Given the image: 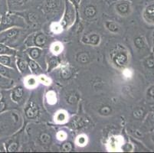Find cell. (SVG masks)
<instances>
[{"label": "cell", "mask_w": 154, "mask_h": 153, "mask_svg": "<svg viewBox=\"0 0 154 153\" xmlns=\"http://www.w3.org/2000/svg\"><path fill=\"white\" fill-rule=\"evenodd\" d=\"M68 1H70L73 5H75V7L76 8L77 10H78V7H79V5L80 3H81V1H82V0H68Z\"/></svg>", "instance_id": "obj_45"}, {"label": "cell", "mask_w": 154, "mask_h": 153, "mask_svg": "<svg viewBox=\"0 0 154 153\" xmlns=\"http://www.w3.org/2000/svg\"><path fill=\"white\" fill-rule=\"evenodd\" d=\"M61 151H70L73 149V145L72 143L68 142L64 143L62 145H61Z\"/></svg>", "instance_id": "obj_42"}, {"label": "cell", "mask_w": 154, "mask_h": 153, "mask_svg": "<svg viewBox=\"0 0 154 153\" xmlns=\"http://www.w3.org/2000/svg\"><path fill=\"white\" fill-rule=\"evenodd\" d=\"M68 115L67 112L64 111V110H60L54 116V121L57 123H60V124L66 123L68 121Z\"/></svg>", "instance_id": "obj_24"}, {"label": "cell", "mask_w": 154, "mask_h": 153, "mask_svg": "<svg viewBox=\"0 0 154 153\" xmlns=\"http://www.w3.org/2000/svg\"><path fill=\"white\" fill-rule=\"evenodd\" d=\"M1 96H2V91L0 90V99H1Z\"/></svg>", "instance_id": "obj_49"}, {"label": "cell", "mask_w": 154, "mask_h": 153, "mask_svg": "<svg viewBox=\"0 0 154 153\" xmlns=\"http://www.w3.org/2000/svg\"><path fill=\"white\" fill-rule=\"evenodd\" d=\"M146 115L145 109L142 107H137L133 112V116L136 120H142Z\"/></svg>", "instance_id": "obj_30"}, {"label": "cell", "mask_w": 154, "mask_h": 153, "mask_svg": "<svg viewBox=\"0 0 154 153\" xmlns=\"http://www.w3.org/2000/svg\"><path fill=\"white\" fill-rule=\"evenodd\" d=\"M82 41L87 44H91L93 46H97L100 43V37L96 33H92L90 35H85L82 38Z\"/></svg>", "instance_id": "obj_17"}, {"label": "cell", "mask_w": 154, "mask_h": 153, "mask_svg": "<svg viewBox=\"0 0 154 153\" xmlns=\"http://www.w3.org/2000/svg\"><path fill=\"white\" fill-rule=\"evenodd\" d=\"M29 34L30 32L26 28H10L0 32V43L16 50L25 44Z\"/></svg>", "instance_id": "obj_1"}, {"label": "cell", "mask_w": 154, "mask_h": 153, "mask_svg": "<svg viewBox=\"0 0 154 153\" xmlns=\"http://www.w3.org/2000/svg\"><path fill=\"white\" fill-rule=\"evenodd\" d=\"M133 8L134 5L131 0H117L107 6L109 12L120 17H127L131 15L133 12Z\"/></svg>", "instance_id": "obj_6"}, {"label": "cell", "mask_w": 154, "mask_h": 153, "mask_svg": "<svg viewBox=\"0 0 154 153\" xmlns=\"http://www.w3.org/2000/svg\"><path fill=\"white\" fill-rule=\"evenodd\" d=\"M15 81L0 74V90H9L14 87Z\"/></svg>", "instance_id": "obj_19"}, {"label": "cell", "mask_w": 154, "mask_h": 153, "mask_svg": "<svg viewBox=\"0 0 154 153\" xmlns=\"http://www.w3.org/2000/svg\"><path fill=\"white\" fill-rule=\"evenodd\" d=\"M100 1L104 2V3L107 4V5H109V4L112 3V2H115V1H117V0H100Z\"/></svg>", "instance_id": "obj_47"}, {"label": "cell", "mask_w": 154, "mask_h": 153, "mask_svg": "<svg viewBox=\"0 0 154 153\" xmlns=\"http://www.w3.org/2000/svg\"><path fill=\"white\" fill-rule=\"evenodd\" d=\"M142 17L146 23L154 25V1L149 2L144 7Z\"/></svg>", "instance_id": "obj_13"}, {"label": "cell", "mask_w": 154, "mask_h": 153, "mask_svg": "<svg viewBox=\"0 0 154 153\" xmlns=\"http://www.w3.org/2000/svg\"><path fill=\"white\" fill-rule=\"evenodd\" d=\"M16 54H17V50L12 48L2 43H0V55H4V54L16 55Z\"/></svg>", "instance_id": "obj_23"}, {"label": "cell", "mask_w": 154, "mask_h": 153, "mask_svg": "<svg viewBox=\"0 0 154 153\" xmlns=\"http://www.w3.org/2000/svg\"><path fill=\"white\" fill-rule=\"evenodd\" d=\"M131 1H132V2H134V1H137V0H131Z\"/></svg>", "instance_id": "obj_51"}, {"label": "cell", "mask_w": 154, "mask_h": 153, "mask_svg": "<svg viewBox=\"0 0 154 153\" xmlns=\"http://www.w3.org/2000/svg\"><path fill=\"white\" fill-rule=\"evenodd\" d=\"M63 27L59 22H53L51 25V30L54 34H60L62 32Z\"/></svg>", "instance_id": "obj_37"}, {"label": "cell", "mask_w": 154, "mask_h": 153, "mask_svg": "<svg viewBox=\"0 0 154 153\" xmlns=\"http://www.w3.org/2000/svg\"><path fill=\"white\" fill-rule=\"evenodd\" d=\"M9 96L14 103H15L17 106H20L25 103L27 98V96H26L27 92L26 90V88H24L20 85H18L9 89Z\"/></svg>", "instance_id": "obj_10"}, {"label": "cell", "mask_w": 154, "mask_h": 153, "mask_svg": "<svg viewBox=\"0 0 154 153\" xmlns=\"http://www.w3.org/2000/svg\"><path fill=\"white\" fill-rule=\"evenodd\" d=\"M63 50V44L59 41H54L50 45V51L54 55H58Z\"/></svg>", "instance_id": "obj_27"}, {"label": "cell", "mask_w": 154, "mask_h": 153, "mask_svg": "<svg viewBox=\"0 0 154 153\" xmlns=\"http://www.w3.org/2000/svg\"><path fill=\"white\" fill-rule=\"evenodd\" d=\"M134 44L136 48L140 50H144L147 47V42H146L145 37L143 35L137 36L134 39Z\"/></svg>", "instance_id": "obj_21"}, {"label": "cell", "mask_w": 154, "mask_h": 153, "mask_svg": "<svg viewBox=\"0 0 154 153\" xmlns=\"http://www.w3.org/2000/svg\"><path fill=\"white\" fill-rule=\"evenodd\" d=\"M38 80L39 83L44 84V85H45V86H48V85H50V84H51V78H49L48 76L44 75V74H42L38 75Z\"/></svg>", "instance_id": "obj_38"}, {"label": "cell", "mask_w": 154, "mask_h": 153, "mask_svg": "<svg viewBox=\"0 0 154 153\" xmlns=\"http://www.w3.org/2000/svg\"><path fill=\"white\" fill-rule=\"evenodd\" d=\"M1 19H2V15H0V22H1Z\"/></svg>", "instance_id": "obj_50"}, {"label": "cell", "mask_w": 154, "mask_h": 153, "mask_svg": "<svg viewBox=\"0 0 154 153\" xmlns=\"http://www.w3.org/2000/svg\"><path fill=\"white\" fill-rule=\"evenodd\" d=\"M44 0H7L8 12L19 13L42 6Z\"/></svg>", "instance_id": "obj_5"}, {"label": "cell", "mask_w": 154, "mask_h": 153, "mask_svg": "<svg viewBox=\"0 0 154 153\" xmlns=\"http://www.w3.org/2000/svg\"><path fill=\"white\" fill-rule=\"evenodd\" d=\"M45 52V50H42V48L35 47V46L29 47L26 50V54L32 60H34L36 62L38 63L39 65L42 67H45L46 66L45 59L46 54Z\"/></svg>", "instance_id": "obj_11"}, {"label": "cell", "mask_w": 154, "mask_h": 153, "mask_svg": "<svg viewBox=\"0 0 154 153\" xmlns=\"http://www.w3.org/2000/svg\"><path fill=\"white\" fill-rule=\"evenodd\" d=\"M59 64V60H58V57H56V55H54V57H51L48 61V72L51 71V70L55 68Z\"/></svg>", "instance_id": "obj_33"}, {"label": "cell", "mask_w": 154, "mask_h": 153, "mask_svg": "<svg viewBox=\"0 0 154 153\" xmlns=\"http://www.w3.org/2000/svg\"><path fill=\"white\" fill-rule=\"evenodd\" d=\"M78 10L70 1L65 0L64 10L61 18V25L63 29H68L74 24L76 18V14Z\"/></svg>", "instance_id": "obj_7"}, {"label": "cell", "mask_w": 154, "mask_h": 153, "mask_svg": "<svg viewBox=\"0 0 154 153\" xmlns=\"http://www.w3.org/2000/svg\"><path fill=\"white\" fill-rule=\"evenodd\" d=\"M72 75V71H71V68L68 67V65L63 66L61 68V71H60V76L62 79L68 80Z\"/></svg>", "instance_id": "obj_29"}, {"label": "cell", "mask_w": 154, "mask_h": 153, "mask_svg": "<svg viewBox=\"0 0 154 153\" xmlns=\"http://www.w3.org/2000/svg\"><path fill=\"white\" fill-rule=\"evenodd\" d=\"M151 41H152V52L154 54V32L152 33Z\"/></svg>", "instance_id": "obj_46"}, {"label": "cell", "mask_w": 154, "mask_h": 153, "mask_svg": "<svg viewBox=\"0 0 154 153\" xmlns=\"http://www.w3.org/2000/svg\"><path fill=\"white\" fill-rule=\"evenodd\" d=\"M20 116L15 111L0 113V139L8 136L21 126Z\"/></svg>", "instance_id": "obj_2"}, {"label": "cell", "mask_w": 154, "mask_h": 153, "mask_svg": "<svg viewBox=\"0 0 154 153\" xmlns=\"http://www.w3.org/2000/svg\"><path fill=\"white\" fill-rule=\"evenodd\" d=\"M38 84V80L35 76L28 75L24 80V85L26 89H35Z\"/></svg>", "instance_id": "obj_20"}, {"label": "cell", "mask_w": 154, "mask_h": 153, "mask_svg": "<svg viewBox=\"0 0 154 153\" xmlns=\"http://www.w3.org/2000/svg\"><path fill=\"white\" fill-rule=\"evenodd\" d=\"M146 96L148 100H154V84H152L151 86H149V87L147 88L146 92Z\"/></svg>", "instance_id": "obj_39"}, {"label": "cell", "mask_w": 154, "mask_h": 153, "mask_svg": "<svg viewBox=\"0 0 154 153\" xmlns=\"http://www.w3.org/2000/svg\"><path fill=\"white\" fill-rule=\"evenodd\" d=\"M77 61L82 64H88L91 61L90 54L86 51H82L77 54Z\"/></svg>", "instance_id": "obj_26"}, {"label": "cell", "mask_w": 154, "mask_h": 153, "mask_svg": "<svg viewBox=\"0 0 154 153\" xmlns=\"http://www.w3.org/2000/svg\"><path fill=\"white\" fill-rule=\"evenodd\" d=\"M0 64L11 67V68H13V69L18 70L15 55H9V54L0 55Z\"/></svg>", "instance_id": "obj_16"}, {"label": "cell", "mask_w": 154, "mask_h": 153, "mask_svg": "<svg viewBox=\"0 0 154 153\" xmlns=\"http://www.w3.org/2000/svg\"><path fill=\"white\" fill-rule=\"evenodd\" d=\"M26 57L27 59L28 64H29V68H30L32 73H33L35 75H40V74H42L43 69L42 68L41 66L39 65L38 63H37L34 60H32L28 55H26Z\"/></svg>", "instance_id": "obj_18"}, {"label": "cell", "mask_w": 154, "mask_h": 153, "mask_svg": "<svg viewBox=\"0 0 154 153\" xmlns=\"http://www.w3.org/2000/svg\"><path fill=\"white\" fill-rule=\"evenodd\" d=\"M152 139H153V141H154V135H153V136H152Z\"/></svg>", "instance_id": "obj_52"}, {"label": "cell", "mask_w": 154, "mask_h": 153, "mask_svg": "<svg viewBox=\"0 0 154 153\" xmlns=\"http://www.w3.org/2000/svg\"><path fill=\"white\" fill-rule=\"evenodd\" d=\"M146 122L150 124V126H154V112H151L146 117Z\"/></svg>", "instance_id": "obj_44"}, {"label": "cell", "mask_w": 154, "mask_h": 153, "mask_svg": "<svg viewBox=\"0 0 154 153\" xmlns=\"http://www.w3.org/2000/svg\"><path fill=\"white\" fill-rule=\"evenodd\" d=\"M5 146L6 151L12 152V151H17L19 150V144L17 141L10 139L5 143Z\"/></svg>", "instance_id": "obj_25"}, {"label": "cell", "mask_w": 154, "mask_h": 153, "mask_svg": "<svg viewBox=\"0 0 154 153\" xmlns=\"http://www.w3.org/2000/svg\"><path fill=\"white\" fill-rule=\"evenodd\" d=\"M65 0H44L41 8L48 19H60L62 18Z\"/></svg>", "instance_id": "obj_3"}, {"label": "cell", "mask_w": 154, "mask_h": 153, "mask_svg": "<svg viewBox=\"0 0 154 153\" xmlns=\"http://www.w3.org/2000/svg\"><path fill=\"white\" fill-rule=\"evenodd\" d=\"M16 65H17L18 71L20 72V74L23 76L30 75L32 74L30 68H29V64H28L26 57H16Z\"/></svg>", "instance_id": "obj_15"}, {"label": "cell", "mask_w": 154, "mask_h": 153, "mask_svg": "<svg viewBox=\"0 0 154 153\" xmlns=\"http://www.w3.org/2000/svg\"><path fill=\"white\" fill-rule=\"evenodd\" d=\"M41 105L35 98L30 99L24 109L25 115L29 120H35L41 114Z\"/></svg>", "instance_id": "obj_9"}, {"label": "cell", "mask_w": 154, "mask_h": 153, "mask_svg": "<svg viewBox=\"0 0 154 153\" xmlns=\"http://www.w3.org/2000/svg\"><path fill=\"white\" fill-rule=\"evenodd\" d=\"M87 142H88V138L84 134L78 136L77 137L76 140H75V143H76L78 146H85L87 144Z\"/></svg>", "instance_id": "obj_36"}, {"label": "cell", "mask_w": 154, "mask_h": 153, "mask_svg": "<svg viewBox=\"0 0 154 153\" xmlns=\"http://www.w3.org/2000/svg\"><path fill=\"white\" fill-rule=\"evenodd\" d=\"M111 61L117 68H124L129 63V54L125 50H118L112 54Z\"/></svg>", "instance_id": "obj_12"}, {"label": "cell", "mask_w": 154, "mask_h": 153, "mask_svg": "<svg viewBox=\"0 0 154 153\" xmlns=\"http://www.w3.org/2000/svg\"><path fill=\"white\" fill-rule=\"evenodd\" d=\"M143 64L146 67V68H147L149 70H153L154 69V55L149 56L143 61Z\"/></svg>", "instance_id": "obj_34"}, {"label": "cell", "mask_w": 154, "mask_h": 153, "mask_svg": "<svg viewBox=\"0 0 154 153\" xmlns=\"http://www.w3.org/2000/svg\"><path fill=\"white\" fill-rule=\"evenodd\" d=\"M29 38H31V42H27L25 43L27 47H40V48H47L51 45V39L48 38L45 33L43 32H37L34 35L29 36Z\"/></svg>", "instance_id": "obj_8"}, {"label": "cell", "mask_w": 154, "mask_h": 153, "mask_svg": "<svg viewBox=\"0 0 154 153\" xmlns=\"http://www.w3.org/2000/svg\"><path fill=\"white\" fill-rule=\"evenodd\" d=\"M78 99H79V96L76 93L72 92L68 93L66 96V101L67 103L70 105H75L78 103Z\"/></svg>", "instance_id": "obj_31"}, {"label": "cell", "mask_w": 154, "mask_h": 153, "mask_svg": "<svg viewBox=\"0 0 154 153\" xmlns=\"http://www.w3.org/2000/svg\"><path fill=\"white\" fill-rule=\"evenodd\" d=\"M105 27L111 33H117L120 31V25L113 21H107L105 22Z\"/></svg>", "instance_id": "obj_28"}, {"label": "cell", "mask_w": 154, "mask_h": 153, "mask_svg": "<svg viewBox=\"0 0 154 153\" xmlns=\"http://www.w3.org/2000/svg\"><path fill=\"white\" fill-rule=\"evenodd\" d=\"M67 136H68V134L64 131H59L56 135V137L60 141H64V140L66 139Z\"/></svg>", "instance_id": "obj_43"}, {"label": "cell", "mask_w": 154, "mask_h": 153, "mask_svg": "<svg viewBox=\"0 0 154 153\" xmlns=\"http://www.w3.org/2000/svg\"><path fill=\"white\" fill-rule=\"evenodd\" d=\"M0 74L5 76L8 78L14 80V81L19 79L22 77V74L18 70L11 68V67H7L2 64H0Z\"/></svg>", "instance_id": "obj_14"}, {"label": "cell", "mask_w": 154, "mask_h": 153, "mask_svg": "<svg viewBox=\"0 0 154 153\" xmlns=\"http://www.w3.org/2000/svg\"><path fill=\"white\" fill-rule=\"evenodd\" d=\"M38 141L42 145H48L51 144L52 138H51V136L49 133L44 132V133H41L39 134L38 137Z\"/></svg>", "instance_id": "obj_22"}, {"label": "cell", "mask_w": 154, "mask_h": 153, "mask_svg": "<svg viewBox=\"0 0 154 153\" xmlns=\"http://www.w3.org/2000/svg\"><path fill=\"white\" fill-rule=\"evenodd\" d=\"M46 99H47V102L48 103V104H55L56 102H57V96H56L55 92L53 90L48 91L47 93V94H46Z\"/></svg>", "instance_id": "obj_32"}, {"label": "cell", "mask_w": 154, "mask_h": 153, "mask_svg": "<svg viewBox=\"0 0 154 153\" xmlns=\"http://www.w3.org/2000/svg\"><path fill=\"white\" fill-rule=\"evenodd\" d=\"M28 24L24 17L19 13L7 12L2 15L0 22V32L13 27L27 28Z\"/></svg>", "instance_id": "obj_4"}, {"label": "cell", "mask_w": 154, "mask_h": 153, "mask_svg": "<svg viewBox=\"0 0 154 153\" xmlns=\"http://www.w3.org/2000/svg\"><path fill=\"white\" fill-rule=\"evenodd\" d=\"M118 139H119V138L118 137H117V139H112V141L110 142V145L111 146L112 150L118 149V146L120 145V143L121 142H117L118 141Z\"/></svg>", "instance_id": "obj_41"}, {"label": "cell", "mask_w": 154, "mask_h": 153, "mask_svg": "<svg viewBox=\"0 0 154 153\" xmlns=\"http://www.w3.org/2000/svg\"><path fill=\"white\" fill-rule=\"evenodd\" d=\"M0 151H6L5 144L3 143H0Z\"/></svg>", "instance_id": "obj_48"}, {"label": "cell", "mask_w": 154, "mask_h": 153, "mask_svg": "<svg viewBox=\"0 0 154 153\" xmlns=\"http://www.w3.org/2000/svg\"><path fill=\"white\" fill-rule=\"evenodd\" d=\"M99 114L101 115V116H107L110 115V113H112V108L111 106H110L109 105H103V106H100V109L98 110Z\"/></svg>", "instance_id": "obj_35"}, {"label": "cell", "mask_w": 154, "mask_h": 153, "mask_svg": "<svg viewBox=\"0 0 154 153\" xmlns=\"http://www.w3.org/2000/svg\"><path fill=\"white\" fill-rule=\"evenodd\" d=\"M8 12L7 0H0V15H3Z\"/></svg>", "instance_id": "obj_40"}]
</instances>
